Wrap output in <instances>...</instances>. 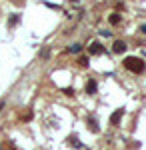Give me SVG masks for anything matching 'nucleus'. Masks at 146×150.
Returning a JSON list of instances; mask_svg holds the SVG:
<instances>
[{"label":"nucleus","instance_id":"1","mask_svg":"<svg viewBox=\"0 0 146 150\" xmlns=\"http://www.w3.org/2000/svg\"><path fill=\"white\" fill-rule=\"evenodd\" d=\"M124 66H126V70H130V72H134V74H142L144 72V60L138 56H128L126 60H124Z\"/></svg>","mask_w":146,"mask_h":150},{"label":"nucleus","instance_id":"2","mask_svg":"<svg viewBox=\"0 0 146 150\" xmlns=\"http://www.w3.org/2000/svg\"><path fill=\"white\" fill-rule=\"evenodd\" d=\"M102 52H104V46H102L100 42H90V46H88V54H92V56H100Z\"/></svg>","mask_w":146,"mask_h":150},{"label":"nucleus","instance_id":"3","mask_svg":"<svg viewBox=\"0 0 146 150\" xmlns=\"http://www.w3.org/2000/svg\"><path fill=\"white\" fill-rule=\"evenodd\" d=\"M112 48H114L116 54H122L124 50H126V42H124V40H116V42L112 44Z\"/></svg>","mask_w":146,"mask_h":150},{"label":"nucleus","instance_id":"4","mask_svg":"<svg viewBox=\"0 0 146 150\" xmlns=\"http://www.w3.org/2000/svg\"><path fill=\"white\" fill-rule=\"evenodd\" d=\"M122 114H124L122 108H120V110H116V112L110 116V124H118V122H120V118H122Z\"/></svg>","mask_w":146,"mask_h":150},{"label":"nucleus","instance_id":"5","mask_svg":"<svg viewBox=\"0 0 146 150\" xmlns=\"http://www.w3.org/2000/svg\"><path fill=\"white\" fill-rule=\"evenodd\" d=\"M86 92L88 94L96 92V80H88V84H86Z\"/></svg>","mask_w":146,"mask_h":150},{"label":"nucleus","instance_id":"6","mask_svg":"<svg viewBox=\"0 0 146 150\" xmlns=\"http://www.w3.org/2000/svg\"><path fill=\"white\" fill-rule=\"evenodd\" d=\"M108 20H110V24H118V22H120V14H116V12H114V14H110V18H108Z\"/></svg>","mask_w":146,"mask_h":150},{"label":"nucleus","instance_id":"7","mask_svg":"<svg viewBox=\"0 0 146 150\" xmlns=\"http://www.w3.org/2000/svg\"><path fill=\"white\" fill-rule=\"evenodd\" d=\"M78 64L82 66V68H86V66H88V58H86V56H82V58L78 60Z\"/></svg>","mask_w":146,"mask_h":150},{"label":"nucleus","instance_id":"8","mask_svg":"<svg viewBox=\"0 0 146 150\" xmlns=\"http://www.w3.org/2000/svg\"><path fill=\"white\" fill-rule=\"evenodd\" d=\"M88 126H90V130H98V124H96L92 118H88Z\"/></svg>","mask_w":146,"mask_h":150},{"label":"nucleus","instance_id":"9","mask_svg":"<svg viewBox=\"0 0 146 150\" xmlns=\"http://www.w3.org/2000/svg\"><path fill=\"white\" fill-rule=\"evenodd\" d=\"M80 48H82L80 44H74V46L70 48V52H80Z\"/></svg>","mask_w":146,"mask_h":150},{"label":"nucleus","instance_id":"10","mask_svg":"<svg viewBox=\"0 0 146 150\" xmlns=\"http://www.w3.org/2000/svg\"><path fill=\"white\" fill-rule=\"evenodd\" d=\"M16 22H18V16H12V18H10V22H8V24H10V26H14Z\"/></svg>","mask_w":146,"mask_h":150},{"label":"nucleus","instance_id":"11","mask_svg":"<svg viewBox=\"0 0 146 150\" xmlns=\"http://www.w3.org/2000/svg\"><path fill=\"white\" fill-rule=\"evenodd\" d=\"M142 32H144V34H146V26H142Z\"/></svg>","mask_w":146,"mask_h":150}]
</instances>
